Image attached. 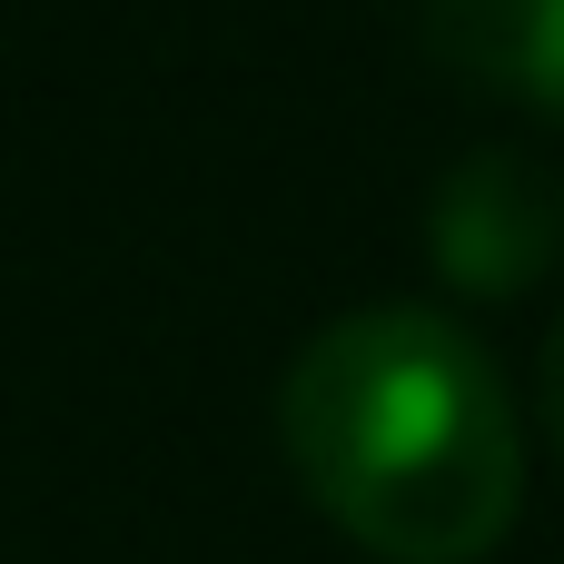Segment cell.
Here are the masks:
<instances>
[{"instance_id":"3957f363","label":"cell","mask_w":564,"mask_h":564,"mask_svg":"<svg viewBox=\"0 0 564 564\" xmlns=\"http://www.w3.org/2000/svg\"><path fill=\"white\" fill-rule=\"evenodd\" d=\"M416 30L466 89L564 119V0H416Z\"/></svg>"},{"instance_id":"7a4b0ae2","label":"cell","mask_w":564,"mask_h":564,"mask_svg":"<svg viewBox=\"0 0 564 564\" xmlns=\"http://www.w3.org/2000/svg\"><path fill=\"white\" fill-rule=\"evenodd\" d=\"M426 258L456 297H535L564 258V178L535 149H466L426 198Z\"/></svg>"},{"instance_id":"6da1fadb","label":"cell","mask_w":564,"mask_h":564,"mask_svg":"<svg viewBox=\"0 0 564 564\" xmlns=\"http://www.w3.org/2000/svg\"><path fill=\"white\" fill-rule=\"evenodd\" d=\"M278 456L377 564H486L525 516V406L486 337L416 297L347 307L288 357Z\"/></svg>"},{"instance_id":"277c9868","label":"cell","mask_w":564,"mask_h":564,"mask_svg":"<svg viewBox=\"0 0 564 564\" xmlns=\"http://www.w3.org/2000/svg\"><path fill=\"white\" fill-rule=\"evenodd\" d=\"M535 426H545V446H555V466H564V307H555V327H545V347H535Z\"/></svg>"}]
</instances>
